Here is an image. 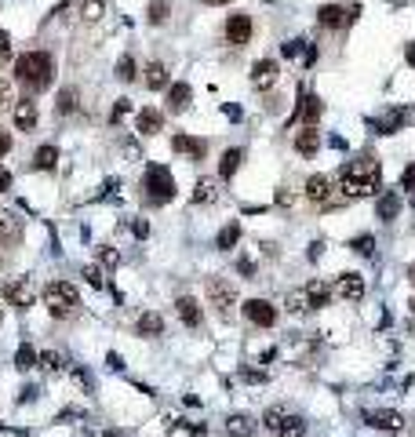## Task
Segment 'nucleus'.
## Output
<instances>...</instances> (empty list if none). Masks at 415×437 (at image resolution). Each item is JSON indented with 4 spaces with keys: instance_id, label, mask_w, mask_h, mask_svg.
Here are the masks:
<instances>
[{
    "instance_id": "nucleus-1",
    "label": "nucleus",
    "mask_w": 415,
    "mask_h": 437,
    "mask_svg": "<svg viewBox=\"0 0 415 437\" xmlns=\"http://www.w3.org/2000/svg\"><path fill=\"white\" fill-rule=\"evenodd\" d=\"M379 182H382V168L371 153H364V157L350 161L339 172V193H342V201H361V197L379 190Z\"/></svg>"
},
{
    "instance_id": "nucleus-2",
    "label": "nucleus",
    "mask_w": 415,
    "mask_h": 437,
    "mask_svg": "<svg viewBox=\"0 0 415 437\" xmlns=\"http://www.w3.org/2000/svg\"><path fill=\"white\" fill-rule=\"evenodd\" d=\"M15 80L26 84L30 91H44L55 80V59L48 51H26L15 59Z\"/></svg>"
},
{
    "instance_id": "nucleus-3",
    "label": "nucleus",
    "mask_w": 415,
    "mask_h": 437,
    "mask_svg": "<svg viewBox=\"0 0 415 437\" xmlns=\"http://www.w3.org/2000/svg\"><path fill=\"white\" fill-rule=\"evenodd\" d=\"M44 306H48V314L51 317H77L80 314V292L69 285V280H51V285L44 288Z\"/></svg>"
},
{
    "instance_id": "nucleus-4",
    "label": "nucleus",
    "mask_w": 415,
    "mask_h": 437,
    "mask_svg": "<svg viewBox=\"0 0 415 437\" xmlns=\"http://www.w3.org/2000/svg\"><path fill=\"white\" fill-rule=\"evenodd\" d=\"M142 190H146V201L150 204H171L175 201V179L164 164H150L146 168V179H142Z\"/></svg>"
},
{
    "instance_id": "nucleus-5",
    "label": "nucleus",
    "mask_w": 415,
    "mask_h": 437,
    "mask_svg": "<svg viewBox=\"0 0 415 437\" xmlns=\"http://www.w3.org/2000/svg\"><path fill=\"white\" fill-rule=\"evenodd\" d=\"M266 430L277 434V437H303L306 434V419L303 416H292L288 408H270V412L263 416Z\"/></svg>"
},
{
    "instance_id": "nucleus-6",
    "label": "nucleus",
    "mask_w": 415,
    "mask_h": 437,
    "mask_svg": "<svg viewBox=\"0 0 415 437\" xmlns=\"http://www.w3.org/2000/svg\"><path fill=\"white\" fill-rule=\"evenodd\" d=\"M361 15V4H324L317 11V22L324 30H342V26H353Z\"/></svg>"
},
{
    "instance_id": "nucleus-7",
    "label": "nucleus",
    "mask_w": 415,
    "mask_h": 437,
    "mask_svg": "<svg viewBox=\"0 0 415 437\" xmlns=\"http://www.w3.org/2000/svg\"><path fill=\"white\" fill-rule=\"evenodd\" d=\"M4 299L15 306V310H30L33 306V299H37V285L30 277H15L11 285L4 288Z\"/></svg>"
},
{
    "instance_id": "nucleus-8",
    "label": "nucleus",
    "mask_w": 415,
    "mask_h": 437,
    "mask_svg": "<svg viewBox=\"0 0 415 437\" xmlns=\"http://www.w3.org/2000/svg\"><path fill=\"white\" fill-rule=\"evenodd\" d=\"M208 299L211 306L219 310V317H233V306H237V295L226 280H208Z\"/></svg>"
},
{
    "instance_id": "nucleus-9",
    "label": "nucleus",
    "mask_w": 415,
    "mask_h": 437,
    "mask_svg": "<svg viewBox=\"0 0 415 437\" xmlns=\"http://www.w3.org/2000/svg\"><path fill=\"white\" fill-rule=\"evenodd\" d=\"M251 33H255V26H251V15H245V11L226 19V40H230L233 48H245L251 40Z\"/></svg>"
},
{
    "instance_id": "nucleus-10",
    "label": "nucleus",
    "mask_w": 415,
    "mask_h": 437,
    "mask_svg": "<svg viewBox=\"0 0 415 437\" xmlns=\"http://www.w3.org/2000/svg\"><path fill=\"white\" fill-rule=\"evenodd\" d=\"M245 317L255 324V328H274L277 324V306H270L266 299H248L245 303Z\"/></svg>"
},
{
    "instance_id": "nucleus-11",
    "label": "nucleus",
    "mask_w": 415,
    "mask_h": 437,
    "mask_svg": "<svg viewBox=\"0 0 415 437\" xmlns=\"http://www.w3.org/2000/svg\"><path fill=\"white\" fill-rule=\"evenodd\" d=\"M277 73H281L277 59H259V62L251 66V88L255 91H270L277 84Z\"/></svg>"
},
{
    "instance_id": "nucleus-12",
    "label": "nucleus",
    "mask_w": 415,
    "mask_h": 437,
    "mask_svg": "<svg viewBox=\"0 0 415 437\" xmlns=\"http://www.w3.org/2000/svg\"><path fill=\"white\" fill-rule=\"evenodd\" d=\"M11 117H15V128H19V132H33V128H37V98H33V95L15 98V109H11Z\"/></svg>"
},
{
    "instance_id": "nucleus-13",
    "label": "nucleus",
    "mask_w": 415,
    "mask_h": 437,
    "mask_svg": "<svg viewBox=\"0 0 415 437\" xmlns=\"http://www.w3.org/2000/svg\"><path fill=\"white\" fill-rule=\"evenodd\" d=\"M364 422H368V427H376V430H390V434H397L400 427H405L400 412H390V408H368Z\"/></svg>"
},
{
    "instance_id": "nucleus-14",
    "label": "nucleus",
    "mask_w": 415,
    "mask_h": 437,
    "mask_svg": "<svg viewBox=\"0 0 415 437\" xmlns=\"http://www.w3.org/2000/svg\"><path fill=\"white\" fill-rule=\"evenodd\" d=\"M306 201L317 204V208L332 204V179H328V175H310L306 179Z\"/></svg>"
},
{
    "instance_id": "nucleus-15",
    "label": "nucleus",
    "mask_w": 415,
    "mask_h": 437,
    "mask_svg": "<svg viewBox=\"0 0 415 437\" xmlns=\"http://www.w3.org/2000/svg\"><path fill=\"white\" fill-rule=\"evenodd\" d=\"M335 295H339V299H346V303L364 299V277L361 274H342L335 280Z\"/></svg>"
},
{
    "instance_id": "nucleus-16",
    "label": "nucleus",
    "mask_w": 415,
    "mask_h": 437,
    "mask_svg": "<svg viewBox=\"0 0 415 437\" xmlns=\"http://www.w3.org/2000/svg\"><path fill=\"white\" fill-rule=\"evenodd\" d=\"M164 128V114L157 106H146V109H139V117H135V132L139 135H157Z\"/></svg>"
},
{
    "instance_id": "nucleus-17",
    "label": "nucleus",
    "mask_w": 415,
    "mask_h": 437,
    "mask_svg": "<svg viewBox=\"0 0 415 437\" xmlns=\"http://www.w3.org/2000/svg\"><path fill=\"white\" fill-rule=\"evenodd\" d=\"M222 430L230 434V437H255L259 422H255L251 416H245V412H237V416H230V419L222 422Z\"/></svg>"
},
{
    "instance_id": "nucleus-18",
    "label": "nucleus",
    "mask_w": 415,
    "mask_h": 437,
    "mask_svg": "<svg viewBox=\"0 0 415 437\" xmlns=\"http://www.w3.org/2000/svg\"><path fill=\"white\" fill-rule=\"evenodd\" d=\"M295 150L303 153V157H313V153L321 150V132L313 128V124H303L299 135H295Z\"/></svg>"
},
{
    "instance_id": "nucleus-19",
    "label": "nucleus",
    "mask_w": 415,
    "mask_h": 437,
    "mask_svg": "<svg viewBox=\"0 0 415 437\" xmlns=\"http://www.w3.org/2000/svg\"><path fill=\"white\" fill-rule=\"evenodd\" d=\"M190 201L197 208H204V204H215L219 201V179H200L197 186H193V197Z\"/></svg>"
},
{
    "instance_id": "nucleus-20",
    "label": "nucleus",
    "mask_w": 415,
    "mask_h": 437,
    "mask_svg": "<svg viewBox=\"0 0 415 437\" xmlns=\"http://www.w3.org/2000/svg\"><path fill=\"white\" fill-rule=\"evenodd\" d=\"M22 237V222L15 211H0V244H15Z\"/></svg>"
},
{
    "instance_id": "nucleus-21",
    "label": "nucleus",
    "mask_w": 415,
    "mask_h": 437,
    "mask_svg": "<svg viewBox=\"0 0 415 437\" xmlns=\"http://www.w3.org/2000/svg\"><path fill=\"white\" fill-rule=\"evenodd\" d=\"M135 332L142 335V339H157V335H164V317H161V314H153V310H146V314L139 317Z\"/></svg>"
},
{
    "instance_id": "nucleus-22",
    "label": "nucleus",
    "mask_w": 415,
    "mask_h": 437,
    "mask_svg": "<svg viewBox=\"0 0 415 437\" xmlns=\"http://www.w3.org/2000/svg\"><path fill=\"white\" fill-rule=\"evenodd\" d=\"M175 310H179L182 324L200 328V306H197V299H190V295H179V299H175Z\"/></svg>"
},
{
    "instance_id": "nucleus-23",
    "label": "nucleus",
    "mask_w": 415,
    "mask_h": 437,
    "mask_svg": "<svg viewBox=\"0 0 415 437\" xmlns=\"http://www.w3.org/2000/svg\"><path fill=\"white\" fill-rule=\"evenodd\" d=\"M171 150H175V153H190L193 161H204V153H208V146L200 143V139H186V135L171 139Z\"/></svg>"
},
{
    "instance_id": "nucleus-24",
    "label": "nucleus",
    "mask_w": 415,
    "mask_h": 437,
    "mask_svg": "<svg viewBox=\"0 0 415 437\" xmlns=\"http://www.w3.org/2000/svg\"><path fill=\"white\" fill-rule=\"evenodd\" d=\"M142 80H146V88H150V91H161V88H168V84H171V77H168V66H164V62H150V66H146V77H142Z\"/></svg>"
},
{
    "instance_id": "nucleus-25",
    "label": "nucleus",
    "mask_w": 415,
    "mask_h": 437,
    "mask_svg": "<svg viewBox=\"0 0 415 437\" xmlns=\"http://www.w3.org/2000/svg\"><path fill=\"white\" fill-rule=\"evenodd\" d=\"M190 98H193L190 84H171V91H168V109H171V114H182V109L190 106Z\"/></svg>"
},
{
    "instance_id": "nucleus-26",
    "label": "nucleus",
    "mask_w": 415,
    "mask_h": 437,
    "mask_svg": "<svg viewBox=\"0 0 415 437\" xmlns=\"http://www.w3.org/2000/svg\"><path fill=\"white\" fill-rule=\"evenodd\" d=\"M317 117H321V98L303 91V95H299V121H303V124H313Z\"/></svg>"
},
{
    "instance_id": "nucleus-27",
    "label": "nucleus",
    "mask_w": 415,
    "mask_h": 437,
    "mask_svg": "<svg viewBox=\"0 0 415 437\" xmlns=\"http://www.w3.org/2000/svg\"><path fill=\"white\" fill-rule=\"evenodd\" d=\"M306 299H310V310H321V306H328V299H332V288H328L324 280H310Z\"/></svg>"
},
{
    "instance_id": "nucleus-28",
    "label": "nucleus",
    "mask_w": 415,
    "mask_h": 437,
    "mask_svg": "<svg viewBox=\"0 0 415 437\" xmlns=\"http://www.w3.org/2000/svg\"><path fill=\"white\" fill-rule=\"evenodd\" d=\"M376 211H379V219L382 222H394L397 219V211H400V197L390 190V193H382L379 197V204H376Z\"/></svg>"
},
{
    "instance_id": "nucleus-29",
    "label": "nucleus",
    "mask_w": 415,
    "mask_h": 437,
    "mask_svg": "<svg viewBox=\"0 0 415 437\" xmlns=\"http://www.w3.org/2000/svg\"><path fill=\"white\" fill-rule=\"evenodd\" d=\"M55 164H59V150H55V146H40L33 153V168H37V172H51Z\"/></svg>"
},
{
    "instance_id": "nucleus-30",
    "label": "nucleus",
    "mask_w": 415,
    "mask_h": 437,
    "mask_svg": "<svg viewBox=\"0 0 415 437\" xmlns=\"http://www.w3.org/2000/svg\"><path fill=\"white\" fill-rule=\"evenodd\" d=\"M240 157H245L240 150H226V153H222V164H219V175H222V179H233V172L240 168Z\"/></svg>"
},
{
    "instance_id": "nucleus-31",
    "label": "nucleus",
    "mask_w": 415,
    "mask_h": 437,
    "mask_svg": "<svg viewBox=\"0 0 415 437\" xmlns=\"http://www.w3.org/2000/svg\"><path fill=\"white\" fill-rule=\"evenodd\" d=\"M106 11V0H80V19L84 22H98Z\"/></svg>"
},
{
    "instance_id": "nucleus-32",
    "label": "nucleus",
    "mask_w": 415,
    "mask_h": 437,
    "mask_svg": "<svg viewBox=\"0 0 415 437\" xmlns=\"http://www.w3.org/2000/svg\"><path fill=\"white\" fill-rule=\"evenodd\" d=\"M37 364H40V368H44L48 375H59L66 361H62L59 354H55V350H44V354H37Z\"/></svg>"
},
{
    "instance_id": "nucleus-33",
    "label": "nucleus",
    "mask_w": 415,
    "mask_h": 437,
    "mask_svg": "<svg viewBox=\"0 0 415 437\" xmlns=\"http://www.w3.org/2000/svg\"><path fill=\"white\" fill-rule=\"evenodd\" d=\"M33 364H37V350H33L30 343H22L19 354H15V368H19V372H30Z\"/></svg>"
},
{
    "instance_id": "nucleus-34",
    "label": "nucleus",
    "mask_w": 415,
    "mask_h": 437,
    "mask_svg": "<svg viewBox=\"0 0 415 437\" xmlns=\"http://www.w3.org/2000/svg\"><path fill=\"white\" fill-rule=\"evenodd\" d=\"M350 248L357 251V256H376V237H371V233H361V237H353V241H350Z\"/></svg>"
},
{
    "instance_id": "nucleus-35",
    "label": "nucleus",
    "mask_w": 415,
    "mask_h": 437,
    "mask_svg": "<svg viewBox=\"0 0 415 437\" xmlns=\"http://www.w3.org/2000/svg\"><path fill=\"white\" fill-rule=\"evenodd\" d=\"M139 77V66L132 55H121V62H117V80H135Z\"/></svg>"
},
{
    "instance_id": "nucleus-36",
    "label": "nucleus",
    "mask_w": 415,
    "mask_h": 437,
    "mask_svg": "<svg viewBox=\"0 0 415 437\" xmlns=\"http://www.w3.org/2000/svg\"><path fill=\"white\" fill-rule=\"evenodd\" d=\"M284 306L292 310V314H299V310H310V299H306V288H295L288 292V299H284Z\"/></svg>"
},
{
    "instance_id": "nucleus-37",
    "label": "nucleus",
    "mask_w": 415,
    "mask_h": 437,
    "mask_svg": "<svg viewBox=\"0 0 415 437\" xmlns=\"http://www.w3.org/2000/svg\"><path fill=\"white\" fill-rule=\"evenodd\" d=\"M168 11H171V4H168V0H157V4H150L146 19H150L153 26H161V22H168Z\"/></svg>"
},
{
    "instance_id": "nucleus-38",
    "label": "nucleus",
    "mask_w": 415,
    "mask_h": 437,
    "mask_svg": "<svg viewBox=\"0 0 415 437\" xmlns=\"http://www.w3.org/2000/svg\"><path fill=\"white\" fill-rule=\"evenodd\" d=\"M237 241H240V226H237V222H230V226H226V230L219 233V241H215V244L226 251V248H233Z\"/></svg>"
},
{
    "instance_id": "nucleus-39",
    "label": "nucleus",
    "mask_w": 415,
    "mask_h": 437,
    "mask_svg": "<svg viewBox=\"0 0 415 437\" xmlns=\"http://www.w3.org/2000/svg\"><path fill=\"white\" fill-rule=\"evenodd\" d=\"M84 280H88L91 288H106L109 285L106 274H103V266H84Z\"/></svg>"
},
{
    "instance_id": "nucleus-40",
    "label": "nucleus",
    "mask_w": 415,
    "mask_h": 437,
    "mask_svg": "<svg viewBox=\"0 0 415 437\" xmlns=\"http://www.w3.org/2000/svg\"><path fill=\"white\" fill-rule=\"evenodd\" d=\"M405 117H408V114H405V109H397V114H390V117H386V121H379V124H376V128H379L382 135H390L394 128H400V124H405Z\"/></svg>"
},
{
    "instance_id": "nucleus-41",
    "label": "nucleus",
    "mask_w": 415,
    "mask_h": 437,
    "mask_svg": "<svg viewBox=\"0 0 415 437\" xmlns=\"http://www.w3.org/2000/svg\"><path fill=\"white\" fill-rule=\"evenodd\" d=\"M69 109H77V91L73 88H66L59 95V114H69Z\"/></svg>"
},
{
    "instance_id": "nucleus-42",
    "label": "nucleus",
    "mask_w": 415,
    "mask_h": 437,
    "mask_svg": "<svg viewBox=\"0 0 415 437\" xmlns=\"http://www.w3.org/2000/svg\"><path fill=\"white\" fill-rule=\"evenodd\" d=\"M69 375H73V379H77V386H80L84 393H91V379H88V372H84V368H80V364H73V368H69Z\"/></svg>"
},
{
    "instance_id": "nucleus-43",
    "label": "nucleus",
    "mask_w": 415,
    "mask_h": 437,
    "mask_svg": "<svg viewBox=\"0 0 415 437\" xmlns=\"http://www.w3.org/2000/svg\"><path fill=\"white\" fill-rule=\"evenodd\" d=\"M98 262H106L109 270H113V266H121V256H117V248H98Z\"/></svg>"
},
{
    "instance_id": "nucleus-44",
    "label": "nucleus",
    "mask_w": 415,
    "mask_h": 437,
    "mask_svg": "<svg viewBox=\"0 0 415 437\" xmlns=\"http://www.w3.org/2000/svg\"><path fill=\"white\" fill-rule=\"evenodd\" d=\"M11 95H15V84H11L8 77H0V109L11 102Z\"/></svg>"
},
{
    "instance_id": "nucleus-45",
    "label": "nucleus",
    "mask_w": 415,
    "mask_h": 437,
    "mask_svg": "<svg viewBox=\"0 0 415 437\" xmlns=\"http://www.w3.org/2000/svg\"><path fill=\"white\" fill-rule=\"evenodd\" d=\"M400 190H408V193L415 190V161L405 168V175H400Z\"/></svg>"
},
{
    "instance_id": "nucleus-46",
    "label": "nucleus",
    "mask_w": 415,
    "mask_h": 437,
    "mask_svg": "<svg viewBox=\"0 0 415 437\" xmlns=\"http://www.w3.org/2000/svg\"><path fill=\"white\" fill-rule=\"evenodd\" d=\"M240 379H245V383H266V372H255V368H240Z\"/></svg>"
},
{
    "instance_id": "nucleus-47",
    "label": "nucleus",
    "mask_w": 415,
    "mask_h": 437,
    "mask_svg": "<svg viewBox=\"0 0 415 437\" xmlns=\"http://www.w3.org/2000/svg\"><path fill=\"white\" fill-rule=\"evenodd\" d=\"M127 109H132V98H117V109H113V124H117Z\"/></svg>"
},
{
    "instance_id": "nucleus-48",
    "label": "nucleus",
    "mask_w": 415,
    "mask_h": 437,
    "mask_svg": "<svg viewBox=\"0 0 415 437\" xmlns=\"http://www.w3.org/2000/svg\"><path fill=\"white\" fill-rule=\"evenodd\" d=\"M8 55H11V37H8V33H0V66L8 62Z\"/></svg>"
},
{
    "instance_id": "nucleus-49",
    "label": "nucleus",
    "mask_w": 415,
    "mask_h": 437,
    "mask_svg": "<svg viewBox=\"0 0 415 437\" xmlns=\"http://www.w3.org/2000/svg\"><path fill=\"white\" fill-rule=\"evenodd\" d=\"M277 204H281V208H292V204H295V193H292V190H281V193H277Z\"/></svg>"
},
{
    "instance_id": "nucleus-50",
    "label": "nucleus",
    "mask_w": 415,
    "mask_h": 437,
    "mask_svg": "<svg viewBox=\"0 0 415 437\" xmlns=\"http://www.w3.org/2000/svg\"><path fill=\"white\" fill-rule=\"evenodd\" d=\"M132 230H135V237H150V222H146V219H135Z\"/></svg>"
},
{
    "instance_id": "nucleus-51",
    "label": "nucleus",
    "mask_w": 415,
    "mask_h": 437,
    "mask_svg": "<svg viewBox=\"0 0 415 437\" xmlns=\"http://www.w3.org/2000/svg\"><path fill=\"white\" fill-rule=\"evenodd\" d=\"M8 190H11V172L0 164V193H8Z\"/></svg>"
},
{
    "instance_id": "nucleus-52",
    "label": "nucleus",
    "mask_w": 415,
    "mask_h": 437,
    "mask_svg": "<svg viewBox=\"0 0 415 437\" xmlns=\"http://www.w3.org/2000/svg\"><path fill=\"white\" fill-rule=\"evenodd\" d=\"M303 44H306V40H288V44H284V55H299V51H303Z\"/></svg>"
},
{
    "instance_id": "nucleus-53",
    "label": "nucleus",
    "mask_w": 415,
    "mask_h": 437,
    "mask_svg": "<svg viewBox=\"0 0 415 437\" xmlns=\"http://www.w3.org/2000/svg\"><path fill=\"white\" fill-rule=\"evenodd\" d=\"M237 270L245 274V277H251V274H255V262H251V259H240V262H237Z\"/></svg>"
},
{
    "instance_id": "nucleus-54",
    "label": "nucleus",
    "mask_w": 415,
    "mask_h": 437,
    "mask_svg": "<svg viewBox=\"0 0 415 437\" xmlns=\"http://www.w3.org/2000/svg\"><path fill=\"white\" fill-rule=\"evenodd\" d=\"M8 150H11V135H8V132H0V157H4Z\"/></svg>"
},
{
    "instance_id": "nucleus-55",
    "label": "nucleus",
    "mask_w": 415,
    "mask_h": 437,
    "mask_svg": "<svg viewBox=\"0 0 415 437\" xmlns=\"http://www.w3.org/2000/svg\"><path fill=\"white\" fill-rule=\"evenodd\" d=\"M405 59H408V66H412V69H415V40H412V44H408V48H405Z\"/></svg>"
},
{
    "instance_id": "nucleus-56",
    "label": "nucleus",
    "mask_w": 415,
    "mask_h": 437,
    "mask_svg": "<svg viewBox=\"0 0 415 437\" xmlns=\"http://www.w3.org/2000/svg\"><path fill=\"white\" fill-rule=\"evenodd\" d=\"M204 4H230V0H204Z\"/></svg>"
},
{
    "instance_id": "nucleus-57",
    "label": "nucleus",
    "mask_w": 415,
    "mask_h": 437,
    "mask_svg": "<svg viewBox=\"0 0 415 437\" xmlns=\"http://www.w3.org/2000/svg\"><path fill=\"white\" fill-rule=\"evenodd\" d=\"M408 277H412V285H415V266H412V270H408Z\"/></svg>"
},
{
    "instance_id": "nucleus-58",
    "label": "nucleus",
    "mask_w": 415,
    "mask_h": 437,
    "mask_svg": "<svg viewBox=\"0 0 415 437\" xmlns=\"http://www.w3.org/2000/svg\"><path fill=\"white\" fill-rule=\"evenodd\" d=\"M412 208H415V190H412Z\"/></svg>"
},
{
    "instance_id": "nucleus-59",
    "label": "nucleus",
    "mask_w": 415,
    "mask_h": 437,
    "mask_svg": "<svg viewBox=\"0 0 415 437\" xmlns=\"http://www.w3.org/2000/svg\"><path fill=\"white\" fill-rule=\"evenodd\" d=\"M412 314H415V299H412Z\"/></svg>"
},
{
    "instance_id": "nucleus-60",
    "label": "nucleus",
    "mask_w": 415,
    "mask_h": 437,
    "mask_svg": "<svg viewBox=\"0 0 415 437\" xmlns=\"http://www.w3.org/2000/svg\"><path fill=\"white\" fill-rule=\"evenodd\" d=\"M103 437H117V434H103Z\"/></svg>"
}]
</instances>
